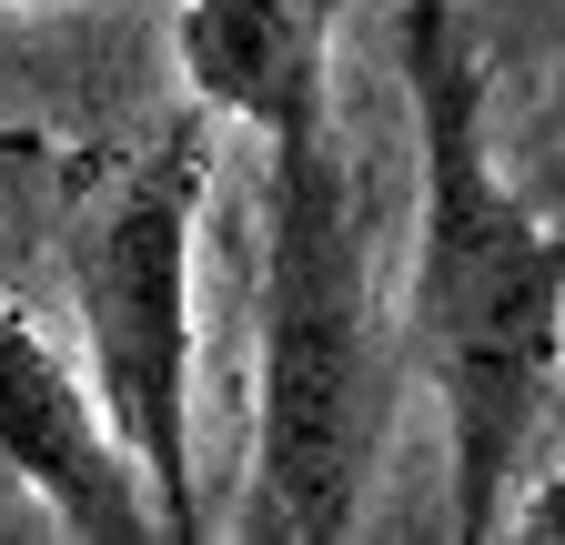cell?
I'll return each mask as SVG.
<instances>
[{"label": "cell", "instance_id": "obj_1", "mask_svg": "<svg viewBox=\"0 0 565 545\" xmlns=\"http://www.w3.org/2000/svg\"><path fill=\"white\" fill-rule=\"evenodd\" d=\"M394 72L414 111V253H404V374L435 394L445 535L494 545L525 495V455L565 384V223L494 162L484 61L455 0L394 11Z\"/></svg>", "mask_w": 565, "mask_h": 545}, {"label": "cell", "instance_id": "obj_2", "mask_svg": "<svg viewBox=\"0 0 565 545\" xmlns=\"http://www.w3.org/2000/svg\"><path fill=\"white\" fill-rule=\"evenodd\" d=\"M263 272H253V455L243 515L253 545H343L364 525L394 384L404 303H384L374 182L343 142V101H294L263 131Z\"/></svg>", "mask_w": 565, "mask_h": 545}, {"label": "cell", "instance_id": "obj_3", "mask_svg": "<svg viewBox=\"0 0 565 545\" xmlns=\"http://www.w3.org/2000/svg\"><path fill=\"white\" fill-rule=\"evenodd\" d=\"M212 142L202 121L152 131L141 152H82L61 172V293L111 435L152 485L162 545H202V333H192V243H202Z\"/></svg>", "mask_w": 565, "mask_h": 545}, {"label": "cell", "instance_id": "obj_4", "mask_svg": "<svg viewBox=\"0 0 565 545\" xmlns=\"http://www.w3.org/2000/svg\"><path fill=\"white\" fill-rule=\"evenodd\" d=\"M0 474H11L71 545L162 535L152 485H141L131 445L111 435L102 394H92V364H71L21 303H0Z\"/></svg>", "mask_w": 565, "mask_h": 545}, {"label": "cell", "instance_id": "obj_5", "mask_svg": "<svg viewBox=\"0 0 565 545\" xmlns=\"http://www.w3.org/2000/svg\"><path fill=\"white\" fill-rule=\"evenodd\" d=\"M505 535H515V545H565V464H555V474H535V485L515 495Z\"/></svg>", "mask_w": 565, "mask_h": 545}, {"label": "cell", "instance_id": "obj_6", "mask_svg": "<svg viewBox=\"0 0 565 545\" xmlns=\"http://www.w3.org/2000/svg\"><path fill=\"white\" fill-rule=\"evenodd\" d=\"M535 192H545V213L565 223V121H555V142H545V162H535Z\"/></svg>", "mask_w": 565, "mask_h": 545}, {"label": "cell", "instance_id": "obj_7", "mask_svg": "<svg viewBox=\"0 0 565 545\" xmlns=\"http://www.w3.org/2000/svg\"><path fill=\"white\" fill-rule=\"evenodd\" d=\"M323 11H343V0H323Z\"/></svg>", "mask_w": 565, "mask_h": 545}, {"label": "cell", "instance_id": "obj_8", "mask_svg": "<svg viewBox=\"0 0 565 545\" xmlns=\"http://www.w3.org/2000/svg\"><path fill=\"white\" fill-rule=\"evenodd\" d=\"M0 11H11V0H0Z\"/></svg>", "mask_w": 565, "mask_h": 545}]
</instances>
